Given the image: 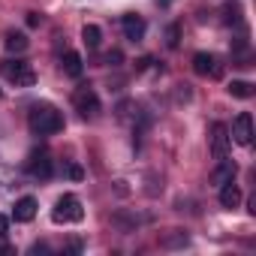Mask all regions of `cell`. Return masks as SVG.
Listing matches in <instances>:
<instances>
[{
  "label": "cell",
  "instance_id": "cell-26",
  "mask_svg": "<svg viewBox=\"0 0 256 256\" xmlns=\"http://www.w3.org/2000/svg\"><path fill=\"white\" fill-rule=\"evenodd\" d=\"M30 253H34V256H36V253H48V247H46V244H34Z\"/></svg>",
  "mask_w": 256,
  "mask_h": 256
},
{
  "label": "cell",
  "instance_id": "cell-27",
  "mask_svg": "<svg viewBox=\"0 0 256 256\" xmlns=\"http://www.w3.org/2000/svg\"><path fill=\"white\" fill-rule=\"evenodd\" d=\"M12 253H16V250H12L10 244H0V256H12Z\"/></svg>",
  "mask_w": 256,
  "mask_h": 256
},
{
  "label": "cell",
  "instance_id": "cell-10",
  "mask_svg": "<svg viewBox=\"0 0 256 256\" xmlns=\"http://www.w3.org/2000/svg\"><path fill=\"white\" fill-rule=\"evenodd\" d=\"M12 217H16V223H30V220L36 217V199H34V196H22V199L16 202Z\"/></svg>",
  "mask_w": 256,
  "mask_h": 256
},
{
  "label": "cell",
  "instance_id": "cell-8",
  "mask_svg": "<svg viewBox=\"0 0 256 256\" xmlns=\"http://www.w3.org/2000/svg\"><path fill=\"white\" fill-rule=\"evenodd\" d=\"M34 178H48L52 175V157H48V151H34L30 157H28V166H24Z\"/></svg>",
  "mask_w": 256,
  "mask_h": 256
},
{
  "label": "cell",
  "instance_id": "cell-16",
  "mask_svg": "<svg viewBox=\"0 0 256 256\" xmlns=\"http://www.w3.org/2000/svg\"><path fill=\"white\" fill-rule=\"evenodd\" d=\"M82 40H84V46H88V48H100V42H102V30H100L96 24H84Z\"/></svg>",
  "mask_w": 256,
  "mask_h": 256
},
{
  "label": "cell",
  "instance_id": "cell-25",
  "mask_svg": "<svg viewBox=\"0 0 256 256\" xmlns=\"http://www.w3.org/2000/svg\"><path fill=\"white\" fill-rule=\"evenodd\" d=\"M66 250H70V253H78V250H82V241H70Z\"/></svg>",
  "mask_w": 256,
  "mask_h": 256
},
{
  "label": "cell",
  "instance_id": "cell-9",
  "mask_svg": "<svg viewBox=\"0 0 256 256\" xmlns=\"http://www.w3.org/2000/svg\"><path fill=\"white\" fill-rule=\"evenodd\" d=\"M120 24H124V36L130 40V42H142L145 40V18L142 16H133L130 12V16H124Z\"/></svg>",
  "mask_w": 256,
  "mask_h": 256
},
{
  "label": "cell",
  "instance_id": "cell-4",
  "mask_svg": "<svg viewBox=\"0 0 256 256\" xmlns=\"http://www.w3.org/2000/svg\"><path fill=\"white\" fill-rule=\"evenodd\" d=\"M72 106L78 108L82 118H96V114H100V96L94 94L90 84H82V88L72 94Z\"/></svg>",
  "mask_w": 256,
  "mask_h": 256
},
{
  "label": "cell",
  "instance_id": "cell-24",
  "mask_svg": "<svg viewBox=\"0 0 256 256\" xmlns=\"http://www.w3.org/2000/svg\"><path fill=\"white\" fill-rule=\"evenodd\" d=\"M148 64H154L151 58H142V60H136V70H148Z\"/></svg>",
  "mask_w": 256,
  "mask_h": 256
},
{
  "label": "cell",
  "instance_id": "cell-3",
  "mask_svg": "<svg viewBox=\"0 0 256 256\" xmlns=\"http://www.w3.org/2000/svg\"><path fill=\"white\" fill-rule=\"evenodd\" d=\"M0 72H4L16 88H34V82H36L34 66L24 64V60H4L0 64Z\"/></svg>",
  "mask_w": 256,
  "mask_h": 256
},
{
  "label": "cell",
  "instance_id": "cell-14",
  "mask_svg": "<svg viewBox=\"0 0 256 256\" xmlns=\"http://www.w3.org/2000/svg\"><path fill=\"white\" fill-rule=\"evenodd\" d=\"M229 94H232V96H238V100H250V96H253V82L232 78V82H229Z\"/></svg>",
  "mask_w": 256,
  "mask_h": 256
},
{
  "label": "cell",
  "instance_id": "cell-23",
  "mask_svg": "<svg viewBox=\"0 0 256 256\" xmlns=\"http://www.w3.org/2000/svg\"><path fill=\"white\" fill-rule=\"evenodd\" d=\"M40 22H42V18H40L36 12H28V28H40Z\"/></svg>",
  "mask_w": 256,
  "mask_h": 256
},
{
  "label": "cell",
  "instance_id": "cell-2",
  "mask_svg": "<svg viewBox=\"0 0 256 256\" xmlns=\"http://www.w3.org/2000/svg\"><path fill=\"white\" fill-rule=\"evenodd\" d=\"M82 217H84V208H82V202L72 193H64L54 202V211H52V220L54 223H78Z\"/></svg>",
  "mask_w": 256,
  "mask_h": 256
},
{
  "label": "cell",
  "instance_id": "cell-19",
  "mask_svg": "<svg viewBox=\"0 0 256 256\" xmlns=\"http://www.w3.org/2000/svg\"><path fill=\"white\" fill-rule=\"evenodd\" d=\"M223 22H226V24H238V22H241V10H238V4H229V6H226Z\"/></svg>",
  "mask_w": 256,
  "mask_h": 256
},
{
  "label": "cell",
  "instance_id": "cell-6",
  "mask_svg": "<svg viewBox=\"0 0 256 256\" xmlns=\"http://www.w3.org/2000/svg\"><path fill=\"white\" fill-rule=\"evenodd\" d=\"M193 70H196V76H211V78H220V72H223V66L217 64V58L208 54V52L193 54Z\"/></svg>",
  "mask_w": 256,
  "mask_h": 256
},
{
  "label": "cell",
  "instance_id": "cell-12",
  "mask_svg": "<svg viewBox=\"0 0 256 256\" xmlns=\"http://www.w3.org/2000/svg\"><path fill=\"white\" fill-rule=\"evenodd\" d=\"M64 72H66L70 78H78V76L84 72V64H82V54H78V52H66V54H64Z\"/></svg>",
  "mask_w": 256,
  "mask_h": 256
},
{
  "label": "cell",
  "instance_id": "cell-1",
  "mask_svg": "<svg viewBox=\"0 0 256 256\" xmlns=\"http://www.w3.org/2000/svg\"><path fill=\"white\" fill-rule=\"evenodd\" d=\"M28 124H30V130H34L36 136H54V133L64 130L60 112H58L54 106H48V102H36V106L30 108V114H28Z\"/></svg>",
  "mask_w": 256,
  "mask_h": 256
},
{
  "label": "cell",
  "instance_id": "cell-21",
  "mask_svg": "<svg viewBox=\"0 0 256 256\" xmlns=\"http://www.w3.org/2000/svg\"><path fill=\"white\" fill-rule=\"evenodd\" d=\"M120 60H124V54H120V52H118V48H114V52H108V54H106V64H108V66H120Z\"/></svg>",
  "mask_w": 256,
  "mask_h": 256
},
{
  "label": "cell",
  "instance_id": "cell-7",
  "mask_svg": "<svg viewBox=\"0 0 256 256\" xmlns=\"http://www.w3.org/2000/svg\"><path fill=\"white\" fill-rule=\"evenodd\" d=\"M229 126L226 124H214L211 126V154L220 160V157H226V151H229Z\"/></svg>",
  "mask_w": 256,
  "mask_h": 256
},
{
  "label": "cell",
  "instance_id": "cell-11",
  "mask_svg": "<svg viewBox=\"0 0 256 256\" xmlns=\"http://www.w3.org/2000/svg\"><path fill=\"white\" fill-rule=\"evenodd\" d=\"M235 172H238V166H235L232 160H223V157H220V166L211 172V184L223 187V184H229V181L235 178Z\"/></svg>",
  "mask_w": 256,
  "mask_h": 256
},
{
  "label": "cell",
  "instance_id": "cell-22",
  "mask_svg": "<svg viewBox=\"0 0 256 256\" xmlns=\"http://www.w3.org/2000/svg\"><path fill=\"white\" fill-rule=\"evenodd\" d=\"M6 235H10V217L0 214V238H6Z\"/></svg>",
  "mask_w": 256,
  "mask_h": 256
},
{
  "label": "cell",
  "instance_id": "cell-13",
  "mask_svg": "<svg viewBox=\"0 0 256 256\" xmlns=\"http://www.w3.org/2000/svg\"><path fill=\"white\" fill-rule=\"evenodd\" d=\"M238 202H241V190L229 181V184H223L220 187V205L223 208H238Z\"/></svg>",
  "mask_w": 256,
  "mask_h": 256
},
{
  "label": "cell",
  "instance_id": "cell-5",
  "mask_svg": "<svg viewBox=\"0 0 256 256\" xmlns=\"http://www.w3.org/2000/svg\"><path fill=\"white\" fill-rule=\"evenodd\" d=\"M229 139H232V142H238V145H250V142H253V118H250L247 112H241V114L232 120Z\"/></svg>",
  "mask_w": 256,
  "mask_h": 256
},
{
  "label": "cell",
  "instance_id": "cell-15",
  "mask_svg": "<svg viewBox=\"0 0 256 256\" xmlns=\"http://www.w3.org/2000/svg\"><path fill=\"white\" fill-rule=\"evenodd\" d=\"M4 46H6V52H16V54H22V52L28 48V36H24V34H16V30H10V34H6V40H4Z\"/></svg>",
  "mask_w": 256,
  "mask_h": 256
},
{
  "label": "cell",
  "instance_id": "cell-17",
  "mask_svg": "<svg viewBox=\"0 0 256 256\" xmlns=\"http://www.w3.org/2000/svg\"><path fill=\"white\" fill-rule=\"evenodd\" d=\"M160 244H163V247H181V244H187V235L175 229L172 235H163V238H160Z\"/></svg>",
  "mask_w": 256,
  "mask_h": 256
},
{
  "label": "cell",
  "instance_id": "cell-20",
  "mask_svg": "<svg viewBox=\"0 0 256 256\" xmlns=\"http://www.w3.org/2000/svg\"><path fill=\"white\" fill-rule=\"evenodd\" d=\"M66 175H70L72 181H82V178H84V169H82L78 163H72V166H66Z\"/></svg>",
  "mask_w": 256,
  "mask_h": 256
},
{
  "label": "cell",
  "instance_id": "cell-18",
  "mask_svg": "<svg viewBox=\"0 0 256 256\" xmlns=\"http://www.w3.org/2000/svg\"><path fill=\"white\" fill-rule=\"evenodd\" d=\"M166 46H169V48H178V46H181V28H178V24H169V28H166Z\"/></svg>",
  "mask_w": 256,
  "mask_h": 256
}]
</instances>
